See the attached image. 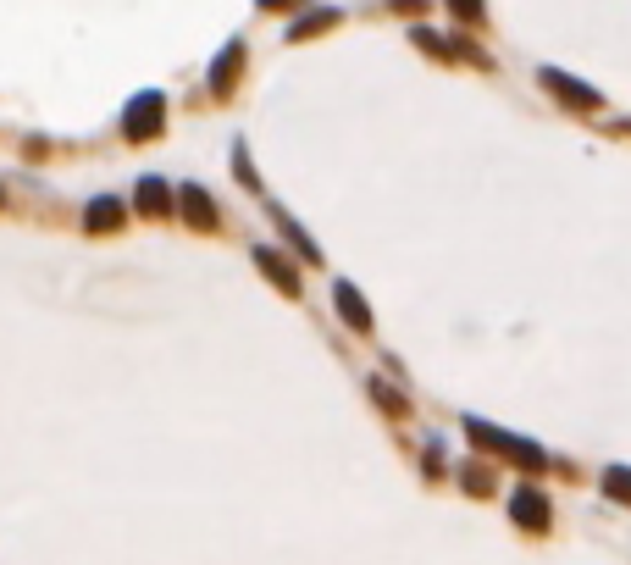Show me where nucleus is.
<instances>
[{"label":"nucleus","instance_id":"obj_1","mask_svg":"<svg viewBox=\"0 0 631 565\" xmlns=\"http://www.w3.org/2000/svg\"><path fill=\"white\" fill-rule=\"evenodd\" d=\"M465 433L477 438V449H488V455H504V460H515V466H526V471H543V466H548V460H543V449H537V444L499 433V427H488V421H465Z\"/></svg>","mask_w":631,"mask_h":565},{"label":"nucleus","instance_id":"obj_2","mask_svg":"<svg viewBox=\"0 0 631 565\" xmlns=\"http://www.w3.org/2000/svg\"><path fill=\"white\" fill-rule=\"evenodd\" d=\"M537 84L548 89V95H560L571 111H598L604 100H598V89H587V84H576V78H565V73H554V67H537Z\"/></svg>","mask_w":631,"mask_h":565},{"label":"nucleus","instance_id":"obj_3","mask_svg":"<svg viewBox=\"0 0 631 565\" xmlns=\"http://www.w3.org/2000/svg\"><path fill=\"white\" fill-rule=\"evenodd\" d=\"M161 122H167L161 95H139L128 106V117H122V133H128V139H155V133H161Z\"/></svg>","mask_w":631,"mask_h":565},{"label":"nucleus","instance_id":"obj_4","mask_svg":"<svg viewBox=\"0 0 631 565\" xmlns=\"http://www.w3.org/2000/svg\"><path fill=\"white\" fill-rule=\"evenodd\" d=\"M178 211H183V222H194L200 233H216V222H222L216 217V205H211V194L194 189V183H183L178 189Z\"/></svg>","mask_w":631,"mask_h":565},{"label":"nucleus","instance_id":"obj_5","mask_svg":"<svg viewBox=\"0 0 631 565\" xmlns=\"http://www.w3.org/2000/svg\"><path fill=\"white\" fill-rule=\"evenodd\" d=\"M510 516L521 521L526 532H543V527H548V493H543V488H515Z\"/></svg>","mask_w":631,"mask_h":565},{"label":"nucleus","instance_id":"obj_6","mask_svg":"<svg viewBox=\"0 0 631 565\" xmlns=\"http://www.w3.org/2000/svg\"><path fill=\"white\" fill-rule=\"evenodd\" d=\"M255 261H261V272L272 277V283H277L283 294H299V277H294V266H288L277 250H255Z\"/></svg>","mask_w":631,"mask_h":565},{"label":"nucleus","instance_id":"obj_7","mask_svg":"<svg viewBox=\"0 0 631 565\" xmlns=\"http://www.w3.org/2000/svg\"><path fill=\"white\" fill-rule=\"evenodd\" d=\"M84 222H89V233H117V228H122V205L100 194V200L84 211Z\"/></svg>","mask_w":631,"mask_h":565},{"label":"nucleus","instance_id":"obj_8","mask_svg":"<svg viewBox=\"0 0 631 565\" xmlns=\"http://www.w3.org/2000/svg\"><path fill=\"white\" fill-rule=\"evenodd\" d=\"M338 311H344V322L355 327V333H371V311H366V300H360L349 283H338Z\"/></svg>","mask_w":631,"mask_h":565},{"label":"nucleus","instance_id":"obj_9","mask_svg":"<svg viewBox=\"0 0 631 565\" xmlns=\"http://www.w3.org/2000/svg\"><path fill=\"white\" fill-rule=\"evenodd\" d=\"M239 61H244V45L233 39V45L216 56V73H211V89H216V95H222V89H233V78H239Z\"/></svg>","mask_w":631,"mask_h":565},{"label":"nucleus","instance_id":"obj_10","mask_svg":"<svg viewBox=\"0 0 631 565\" xmlns=\"http://www.w3.org/2000/svg\"><path fill=\"white\" fill-rule=\"evenodd\" d=\"M139 211H144V217H161V211H167V183H161V178H144L139 183Z\"/></svg>","mask_w":631,"mask_h":565},{"label":"nucleus","instance_id":"obj_11","mask_svg":"<svg viewBox=\"0 0 631 565\" xmlns=\"http://www.w3.org/2000/svg\"><path fill=\"white\" fill-rule=\"evenodd\" d=\"M604 493H609V499H620V505H631V471L626 466H609L604 471Z\"/></svg>","mask_w":631,"mask_h":565},{"label":"nucleus","instance_id":"obj_12","mask_svg":"<svg viewBox=\"0 0 631 565\" xmlns=\"http://www.w3.org/2000/svg\"><path fill=\"white\" fill-rule=\"evenodd\" d=\"M449 17H460V23H471V28L488 23V17H482V0H449Z\"/></svg>","mask_w":631,"mask_h":565},{"label":"nucleus","instance_id":"obj_13","mask_svg":"<svg viewBox=\"0 0 631 565\" xmlns=\"http://www.w3.org/2000/svg\"><path fill=\"white\" fill-rule=\"evenodd\" d=\"M465 488L471 493H493V471L488 466H465Z\"/></svg>","mask_w":631,"mask_h":565},{"label":"nucleus","instance_id":"obj_14","mask_svg":"<svg viewBox=\"0 0 631 565\" xmlns=\"http://www.w3.org/2000/svg\"><path fill=\"white\" fill-rule=\"evenodd\" d=\"M371 394H377V399H382V405H388V410H393V416H405V410H410V405H405V399L393 394V388H382V383H377V388H371Z\"/></svg>","mask_w":631,"mask_h":565}]
</instances>
